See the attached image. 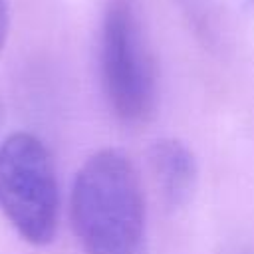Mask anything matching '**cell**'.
<instances>
[{
  "instance_id": "obj_1",
  "label": "cell",
  "mask_w": 254,
  "mask_h": 254,
  "mask_svg": "<svg viewBox=\"0 0 254 254\" xmlns=\"http://www.w3.org/2000/svg\"><path fill=\"white\" fill-rule=\"evenodd\" d=\"M71 226L85 254H137L145 226L139 175L127 155L103 149L77 171Z\"/></svg>"
},
{
  "instance_id": "obj_2",
  "label": "cell",
  "mask_w": 254,
  "mask_h": 254,
  "mask_svg": "<svg viewBox=\"0 0 254 254\" xmlns=\"http://www.w3.org/2000/svg\"><path fill=\"white\" fill-rule=\"evenodd\" d=\"M58 181L46 145L12 133L0 145V210L30 244L52 242L58 228Z\"/></svg>"
},
{
  "instance_id": "obj_3",
  "label": "cell",
  "mask_w": 254,
  "mask_h": 254,
  "mask_svg": "<svg viewBox=\"0 0 254 254\" xmlns=\"http://www.w3.org/2000/svg\"><path fill=\"white\" fill-rule=\"evenodd\" d=\"M101 75L109 107L127 125L147 123L155 111V69L129 0H113L101 30Z\"/></svg>"
},
{
  "instance_id": "obj_4",
  "label": "cell",
  "mask_w": 254,
  "mask_h": 254,
  "mask_svg": "<svg viewBox=\"0 0 254 254\" xmlns=\"http://www.w3.org/2000/svg\"><path fill=\"white\" fill-rule=\"evenodd\" d=\"M149 161L165 200L171 206L187 204L196 185V161L190 149L177 139H161L153 145Z\"/></svg>"
},
{
  "instance_id": "obj_5",
  "label": "cell",
  "mask_w": 254,
  "mask_h": 254,
  "mask_svg": "<svg viewBox=\"0 0 254 254\" xmlns=\"http://www.w3.org/2000/svg\"><path fill=\"white\" fill-rule=\"evenodd\" d=\"M10 28V10H8V0H0V50L6 42Z\"/></svg>"
},
{
  "instance_id": "obj_6",
  "label": "cell",
  "mask_w": 254,
  "mask_h": 254,
  "mask_svg": "<svg viewBox=\"0 0 254 254\" xmlns=\"http://www.w3.org/2000/svg\"><path fill=\"white\" fill-rule=\"evenodd\" d=\"M0 117H2V107H0Z\"/></svg>"
}]
</instances>
